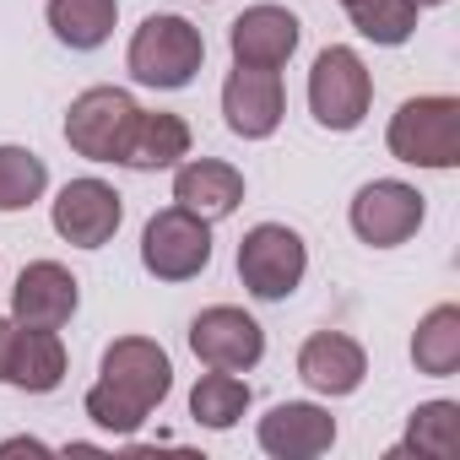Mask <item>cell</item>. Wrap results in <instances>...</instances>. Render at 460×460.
I'll list each match as a JSON object with an SVG mask.
<instances>
[{"mask_svg": "<svg viewBox=\"0 0 460 460\" xmlns=\"http://www.w3.org/2000/svg\"><path fill=\"white\" fill-rule=\"evenodd\" d=\"M200 66H206V39H200V28H195L190 17H179V12H152V17L136 28L130 49H125V71H130L141 87H157V93L190 87V82L200 76Z\"/></svg>", "mask_w": 460, "mask_h": 460, "instance_id": "6da1fadb", "label": "cell"}, {"mask_svg": "<svg viewBox=\"0 0 460 460\" xmlns=\"http://www.w3.org/2000/svg\"><path fill=\"white\" fill-rule=\"evenodd\" d=\"M385 146L395 163L411 168H455L460 163V98L449 93H428V98H406L390 114Z\"/></svg>", "mask_w": 460, "mask_h": 460, "instance_id": "7a4b0ae2", "label": "cell"}, {"mask_svg": "<svg viewBox=\"0 0 460 460\" xmlns=\"http://www.w3.org/2000/svg\"><path fill=\"white\" fill-rule=\"evenodd\" d=\"M309 277V244L288 222H255L239 239V282L261 304H282Z\"/></svg>", "mask_w": 460, "mask_h": 460, "instance_id": "3957f363", "label": "cell"}, {"mask_svg": "<svg viewBox=\"0 0 460 460\" xmlns=\"http://www.w3.org/2000/svg\"><path fill=\"white\" fill-rule=\"evenodd\" d=\"M368 109H374V76H368L363 55L347 49V44L320 49L314 66H309V114H314V125L347 136L368 119Z\"/></svg>", "mask_w": 460, "mask_h": 460, "instance_id": "277c9868", "label": "cell"}, {"mask_svg": "<svg viewBox=\"0 0 460 460\" xmlns=\"http://www.w3.org/2000/svg\"><path fill=\"white\" fill-rule=\"evenodd\" d=\"M136 114H141V103L125 87H87L66 109V141L87 163H119Z\"/></svg>", "mask_w": 460, "mask_h": 460, "instance_id": "5b68a950", "label": "cell"}, {"mask_svg": "<svg viewBox=\"0 0 460 460\" xmlns=\"http://www.w3.org/2000/svg\"><path fill=\"white\" fill-rule=\"evenodd\" d=\"M141 266L157 282H190V277H200L211 266V222L195 217V211H184V206L157 211L141 227Z\"/></svg>", "mask_w": 460, "mask_h": 460, "instance_id": "8992f818", "label": "cell"}, {"mask_svg": "<svg viewBox=\"0 0 460 460\" xmlns=\"http://www.w3.org/2000/svg\"><path fill=\"white\" fill-rule=\"evenodd\" d=\"M422 217H428V195H422L417 184H406V179H368V184L352 195V211H347L352 234H358L368 250H395V244H406L417 227H422Z\"/></svg>", "mask_w": 460, "mask_h": 460, "instance_id": "52a82bcc", "label": "cell"}, {"mask_svg": "<svg viewBox=\"0 0 460 460\" xmlns=\"http://www.w3.org/2000/svg\"><path fill=\"white\" fill-rule=\"evenodd\" d=\"M49 222H55V234L76 250H103L114 234H119V222H125V195L109 184V179H71L55 206H49Z\"/></svg>", "mask_w": 460, "mask_h": 460, "instance_id": "ba28073f", "label": "cell"}, {"mask_svg": "<svg viewBox=\"0 0 460 460\" xmlns=\"http://www.w3.org/2000/svg\"><path fill=\"white\" fill-rule=\"evenodd\" d=\"M190 352L206 368H227V374H250L266 358V331L255 314L234 309V304H211L190 320Z\"/></svg>", "mask_w": 460, "mask_h": 460, "instance_id": "9c48e42d", "label": "cell"}, {"mask_svg": "<svg viewBox=\"0 0 460 460\" xmlns=\"http://www.w3.org/2000/svg\"><path fill=\"white\" fill-rule=\"evenodd\" d=\"M288 114V87L282 71H261V66H234L222 82V119L239 141H266L277 136Z\"/></svg>", "mask_w": 460, "mask_h": 460, "instance_id": "30bf717a", "label": "cell"}, {"mask_svg": "<svg viewBox=\"0 0 460 460\" xmlns=\"http://www.w3.org/2000/svg\"><path fill=\"white\" fill-rule=\"evenodd\" d=\"M76 304H82V282L60 261H28L17 271V288H12V320L17 325L60 331V325H71Z\"/></svg>", "mask_w": 460, "mask_h": 460, "instance_id": "8fae6325", "label": "cell"}, {"mask_svg": "<svg viewBox=\"0 0 460 460\" xmlns=\"http://www.w3.org/2000/svg\"><path fill=\"white\" fill-rule=\"evenodd\" d=\"M304 22L288 6H250L244 17H234L227 28V49H234V66H261V71H282L298 55Z\"/></svg>", "mask_w": 460, "mask_h": 460, "instance_id": "7c38bea8", "label": "cell"}, {"mask_svg": "<svg viewBox=\"0 0 460 460\" xmlns=\"http://www.w3.org/2000/svg\"><path fill=\"white\" fill-rule=\"evenodd\" d=\"M98 379L119 385V390L136 395L146 411H157V406L168 401V390H173V363H168V352H163L152 336H119V341H109V352H103Z\"/></svg>", "mask_w": 460, "mask_h": 460, "instance_id": "4fadbf2b", "label": "cell"}, {"mask_svg": "<svg viewBox=\"0 0 460 460\" xmlns=\"http://www.w3.org/2000/svg\"><path fill=\"white\" fill-rule=\"evenodd\" d=\"M255 438L271 460H314L336 444V417L314 401H282L261 417Z\"/></svg>", "mask_w": 460, "mask_h": 460, "instance_id": "5bb4252c", "label": "cell"}, {"mask_svg": "<svg viewBox=\"0 0 460 460\" xmlns=\"http://www.w3.org/2000/svg\"><path fill=\"white\" fill-rule=\"evenodd\" d=\"M298 379L314 390V395H352L363 379H368V352L363 341L341 336V331H314L304 347H298Z\"/></svg>", "mask_w": 460, "mask_h": 460, "instance_id": "9a60e30c", "label": "cell"}, {"mask_svg": "<svg viewBox=\"0 0 460 460\" xmlns=\"http://www.w3.org/2000/svg\"><path fill=\"white\" fill-rule=\"evenodd\" d=\"M173 206H184L206 222H222L244 206V173L222 157H184L173 168Z\"/></svg>", "mask_w": 460, "mask_h": 460, "instance_id": "2e32d148", "label": "cell"}, {"mask_svg": "<svg viewBox=\"0 0 460 460\" xmlns=\"http://www.w3.org/2000/svg\"><path fill=\"white\" fill-rule=\"evenodd\" d=\"M66 341L60 331H44V325H17L12 336V358H6V385L28 390V395H49L66 385Z\"/></svg>", "mask_w": 460, "mask_h": 460, "instance_id": "e0dca14e", "label": "cell"}, {"mask_svg": "<svg viewBox=\"0 0 460 460\" xmlns=\"http://www.w3.org/2000/svg\"><path fill=\"white\" fill-rule=\"evenodd\" d=\"M184 157H190V125L168 109H141L119 163L136 173H157V168H179Z\"/></svg>", "mask_w": 460, "mask_h": 460, "instance_id": "ac0fdd59", "label": "cell"}, {"mask_svg": "<svg viewBox=\"0 0 460 460\" xmlns=\"http://www.w3.org/2000/svg\"><path fill=\"white\" fill-rule=\"evenodd\" d=\"M49 17V33L66 44V49H103L114 22H119V0H49L44 6Z\"/></svg>", "mask_w": 460, "mask_h": 460, "instance_id": "d6986e66", "label": "cell"}, {"mask_svg": "<svg viewBox=\"0 0 460 460\" xmlns=\"http://www.w3.org/2000/svg\"><path fill=\"white\" fill-rule=\"evenodd\" d=\"M395 455H422V460H455L460 455V401H422L406 422V438L390 449Z\"/></svg>", "mask_w": 460, "mask_h": 460, "instance_id": "ffe728a7", "label": "cell"}, {"mask_svg": "<svg viewBox=\"0 0 460 460\" xmlns=\"http://www.w3.org/2000/svg\"><path fill=\"white\" fill-rule=\"evenodd\" d=\"M250 401H255V390H250L239 374L211 368V374H200L195 390H190V417H195L200 428H211V433H227V428L244 422Z\"/></svg>", "mask_w": 460, "mask_h": 460, "instance_id": "44dd1931", "label": "cell"}, {"mask_svg": "<svg viewBox=\"0 0 460 460\" xmlns=\"http://www.w3.org/2000/svg\"><path fill=\"white\" fill-rule=\"evenodd\" d=\"M411 363L428 379H449L460 368V304H438L417 320L411 336Z\"/></svg>", "mask_w": 460, "mask_h": 460, "instance_id": "7402d4cb", "label": "cell"}, {"mask_svg": "<svg viewBox=\"0 0 460 460\" xmlns=\"http://www.w3.org/2000/svg\"><path fill=\"white\" fill-rule=\"evenodd\" d=\"M347 17L368 44H385V49H395V44H406L417 33V6L411 0H347Z\"/></svg>", "mask_w": 460, "mask_h": 460, "instance_id": "603a6c76", "label": "cell"}, {"mask_svg": "<svg viewBox=\"0 0 460 460\" xmlns=\"http://www.w3.org/2000/svg\"><path fill=\"white\" fill-rule=\"evenodd\" d=\"M44 190H49V168L39 152L0 146V211H28L33 200H44Z\"/></svg>", "mask_w": 460, "mask_h": 460, "instance_id": "cb8c5ba5", "label": "cell"}, {"mask_svg": "<svg viewBox=\"0 0 460 460\" xmlns=\"http://www.w3.org/2000/svg\"><path fill=\"white\" fill-rule=\"evenodd\" d=\"M82 411H87L103 433H114V438H130V433L152 417L136 395H125V390H119V385H109V379H98V385L82 395Z\"/></svg>", "mask_w": 460, "mask_h": 460, "instance_id": "d4e9b609", "label": "cell"}, {"mask_svg": "<svg viewBox=\"0 0 460 460\" xmlns=\"http://www.w3.org/2000/svg\"><path fill=\"white\" fill-rule=\"evenodd\" d=\"M6 455H49V444L22 433V438H6V444H0V460H6Z\"/></svg>", "mask_w": 460, "mask_h": 460, "instance_id": "484cf974", "label": "cell"}, {"mask_svg": "<svg viewBox=\"0 0 460 460\" xmlns=\"http://www.w3.org/2000/svg\"><path fill=\"white\" fill-rule=\"evenodd\" d=\"M12 336H17V320L0 314V385H6V358H12Z\"/></svg>", "mask_w": 460, "mask_h": 460, "instance_id": "4316f807", "label": "cell"}, {"mask_svg": "<svg viewBox=\"0 0 460 460\" xmlns=\"http://www.w3.org/2000/svg\"><path fill=\"white\" fill-rule=\"evenodd\" d=\"M411 6H417V12H422V6H444V0H411Z\"/></svg>", "mask_w": 460, "mask_h": 460, "instance_id": "83f0119b", "label": "cell"}, {"mask_svg": "<svg viewBox=\"0 0 460 460\" xmlns=\"http://www.w3.org/2000/svg\"><path fill=\"white\" fill-rule=\"evenodd\" d=\"M341 6H347V0H341Z\"/></svg>", "mask_w": 460, "mask_h": 460, "instance_id": "f1b7e54d", "label": "cell"}]
</instances>
